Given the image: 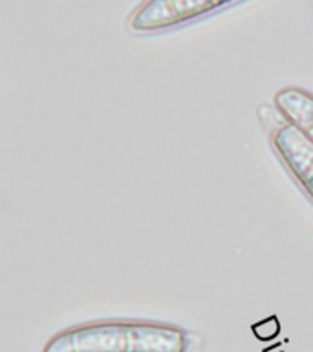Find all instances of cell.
<instances>
[{"label": "cell", "mask_w": 313, "mask_h": 352, "mask_svg": "<svg viewBox=\"0 0 313 352\" xmlns=\"http://www.w3.org/2000/svg\"><path fill=\"white\" fill-rule=\"evenodd\" d=\"M273 103L282 118L299 126L313 140V92L290 85L275 94Z\"/></svg>", "instance_id": "cell-4"}, {"label": "cell", "mask_w": 313, "mask_h": 352, "mask_svg": "<svg viewBox=\"0 0 313 352\" xmlns=\"http://www.w3.org/2000/svg\"><path fill=\"white\" fill-rule=\"evenodd\" d=\"M200 336L178 324L145 319H104L54 334L43 352H202Z\"/></svg>", "instance_id": "cell-1"}, {"label": "cell", "mask_w": 313, "mask_h": 352, "mask_svg": "<svg viewBox=\"0 0 313 352\" xmlns=\"http://www.w3.org/2000/svg\"><path fill=\"white\" fill-rule=\"evenodd\" d=\"M264 110L266 118L260 120L266 125L275 156L313 202V140L299 126L282 118L277 109Z\"/></svg>", "instance_id": "cell-3"}, {"label": "cell", "mask_w": 313, "mask_h": 352, "mask_svg": "<svg viewBox=\"0 0 313 352\" xmlns=\"http://www.w3.org/2000/svg\"><path fill=\"white\" fill-rule=\"evenodd\" d=\"M236 6L231 0H152L130 11L126 30L134 35L169 32Z\"/></svg>", "instance_id": "cell-2"}]
</instances>
